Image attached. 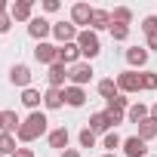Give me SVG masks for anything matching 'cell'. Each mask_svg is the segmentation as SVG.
<instances>
[{
	"mask_svg": "<svg viewBox=\"0 0 157 157\" xmlns=\"http://www.w3.org/2000/svg\"><path fill=\"white\" fill-rule=\"evenodd\" d=\"M93 13H96V10H93L90 3H74V6H71V22H74V25H86V28H90Z\"/></svg>",
	"mask_w": 157,
	"mask_h": 157,
	"instance_id": "obj_12",
	"label": "cell"
},
{
	"mask_svg": "<svg viewBox=\"0 0 157 157\" xmlns=\"http://www.w3.org/2000/svg\"><path fill=\"white\" fill-rule=\"evenodd\" d=\"M123 154L126 157H148V142H142L139 136L123 139Z\"/></svg>",
	"mask_w": 157,
	"mask_h": 157,
	"instance_id": "obj_11",
	"label": "cell"
},
{
	"mask_svg": "<svg viewBox=\"0 0 157 157\" xmlns=\"http://www.w3.org/2000/svg\"><path fill=\"white\" fill-rule=\"evenodd\" d=\"M154 136H157V123H154L151 117H148V120H142V123H139V139H142V142H148V139H154Z\"/></svg>",
	"mask_w": 157,
	"mask_h": 157,
	"instance_id": "obj_25",
	"label": "cell"
},
{
	"mask_svg": "<svg viewBox=\"0 0 157 157\" xmlns=\"http://www.w3.org/2000/svg\"><path fill=\"white\" fill-rule=\"evenodd\" d=\"M3 126H6L3 132H13V136H16V132L22 129V120H19V114H16V111H3Z\"/></svg>",
	"mask_w": 157,
	"mask_h": 157,
	"instance_id": "obj_24",
	"label": "cell"
},
{
	"mask_svg": "<svg viewBox=\"0 0 157 157\" xmlns=\"http://www.w3.org/2000/svg\"><path fill=\"white\" fill-rule=\"evenodd\" d=\"M120 90H117V80H111V77H105V80H99V96L105 99V102H111L114 96H117Z\"/></svg>",
	"mask_w": 157,
	"mask_h": 157,
	"instance_id": "obj_22",
	"label": "cell"
},
{
	"mask_svg": "<svg viewBox=\"0 0 157 157\" xmlns=\"http://www.w3.org/2000/svg\"><path fill=\"white\" fill-rule=\"evenodd\" d=\"M108 114V120H111V126H117V123H123V114L120 111H105Z\"/></svg>",
	"mask_w": 157,
	"mask_h": 157,
	"instance_id": "obj_34",
	"label": "cell"
},
{
	"mask_svg": "<svg viewBox=\"0 0 157 157\" xmlns=\"http://www.w3.org/2000/svg\"><path fill=\"white\" fill-rule=\"evenodd\" d=\"M142 31H145V37H154L157 34V16H145L142 19Z\"/></svg>",
	"mask_w": 157,
	"mask_h": 157,
	"instance_id": "obj_30",
	"label": "cell"
},
{
	"mask_svg": "<svg viewBox=\"0 0 157 157\" xmlns=\"http://www.w3.org/2000/svg\"><path fill=\"white\" fill-rule=\"evenodd\" d=\"M108 111H120V114H123V111H126V96H123V93H117V96L108 102Z\"/></svg>",
	"mask_w": 157,
	"mask_h": 157,
	"instance_id": "obj_32",
	"label": "cell"
},
{
	"mask_svg": "<svg viewBox=\"0 0 157 157\" xmlns=\"http://www.w3.org/2000/svg\"><path fill=\"white\" fill-rule=\"evenodd\" d=\"M126 117H129V123H136V126H139L142 120H148V117H151V108H148L145 102H136V105H129V108H126Z\"/></svg>",
	"mask_w": 157,
	"mask_h": 157,
	"instance_id": "obj_15",
	"label": "cell"
},
{
	"mask_svg": "<svg viewBox=\"0 0 157 157\" xmlns=\"http://www.w3.org/2000/svg\"><path fill=\"white\" fill-rule=\"evenodd\" d=\"M102 145H105V148H108V154H117V151H114V148H123V139H120V136H117V132H108V136H105V142H102Z\"/></svg>",
	"mask_w": 157,
	"mask_h": 157,
	"instance_id": "obj_29",
	"label": "cell"
},
{
	"mask_svg": "<svg viewBox=\"0 0 157 157\" xmlns=\"http://www.w3.org/2000/svg\"><path fill=\"white\" fill-rule=\"evenodd\" d=\"M31 10H34L31 0H16V3H10V16H13V22H31V19H34Z\"/></svg>",
	"mask_w": 157,
	"mask_h": 157,
	"instance_id": "obj_10",
	"label": "cell"
},
{
	"mask_svg": "<svg viewBox=\"0 0 157 157\" xmlns=\"http://www.w3.org/2000/svg\"><path fill=\"white\" fill-rule=\"evenodd\" d=\"M77 46H80V56L90 62V59H96L99 52H102V43H99V34L96 31H90V28H83L80 34H77Z\"/></svg>",
	"mask_w": 157,
	"mask_h": 157,
	"instance_id": "obj_2",
	"label": "cell"
},
{
	"mask_svg": "<svg viewBox=\"0 0 157 157\" xmlns=\"http://www.w3.org/2000/svg\"><path fill=\"white\" fill-rule=\"evenodd\" d=\"M148 49H157V34H154V37H148Z\"/></svg>",
	"mask_w": 157,
	"mask_h": 157,
	"instance_id": "obj_38",
	"label": "cell"
},
{
	"mask_svg": "<svg viewBox=\"0 0 157 157\" xmlns=\"http://www.w3.org/2000/svg\"><path fill=\"white\" fill-rule=\"evenodd\" d=\"M43 102V93H37L34 86H28V90H22V105L25 108H31V111H37V105Z\"/></svg>",
	"mask_w": 157,
	"mask_h": 157,
	"instance_id": "obj_21",
	"label": "cell"
},
{
	"mask_svg": "<svg viewBox=\"0 0 157 157\" xmlns=\"http://www.w3.org/2000/svg\"><path fill=\"white\" fill-rule=\"evenodd\" d=\"M117 90H120L123 96L139 93V90H142V74L132 71V68H129V71H120V74H117Z\"/></svg>",
	"mask_w": 157,
	"mask_h": 157,
	"instance_id": "obj_3",
	"label": "cell"
},
{
	"mask_svg": "<svg viewBox=\"0 0 157 157\" xmlns=\"http://www.w3.org/2000/svg\"><path fill=\"white\" fill-rule=\"evenodd\" d=\"M34 59L49 68V65H56V59H59V46H52V43H37V46H34Z\"/></svg>",
	"mask_w": 157,
	"mask_h": 157,
	"instance_id": "obj_9",
	"label": "cell"
},
{
	"mask_svg": "<svg viewBox=\"0 0 157 157\" xmlns=\"http://www.w3.org/2000/svg\"><path fill=\"white\" fill-rule=\"evenodd\" d=\"M46 80H49V86H52V90H62V86H65V80H68V65H62V62L49 65Z\"/></svg>",
	"mask_w": 157,
	"mask_h": 157,
	"instance_id": "obj_13",
	"label": "cell"
},
{
	"mask_svg": "<svg viewBox=\"0 0 157 157\" xmlns=\"http://www.w3.org/2000/svg\"><path fill=\"white\" fill-rule=\"evenodd\" d=\"M28 34H31L37 43H46V37L52 34V22H46L43 16H34V19L28 22Z\"/></svg>",
	"mask_w": 157,
	"mask_h": 157,
	"instance_id": "obj_6",
	"label": "cell"
},
{
	"mask_svg": "<svg viewBox=\"0 0 157 157\" xmlns=\"http://www.w3.org/2000/svg\"><path fill=\"white\" fill-rule=\"evenodd\" d=\"M68 80H71V86H86L93 80V65L90 62H77L74 68H68Z\"/></svg>",
	"mask_w": 157,
	"mask_h": 157,
	"instance_id": "obj_4",
	"label": "cell"
},
{
	"mask_svg": "<svg viewBox=\"0 0 157 157\" xmlns=\"http://www.w3.org/2000/svg\"><path fill=\"white\" fill-rule=\"evenodd\" d=\"M90 129H93V132H105V136H108V132H111V120H108V114H105V111L93 114V117H90Z\"/></svg>",
	"mask_w": 157,
	"mask_h": 157,
	"instance_id": "obj_20",
	"label": "cell"
},
{
	"mask_svg": "<svg viewBox=\"0 0 157 157\" xmlns=\"http://www.w3.org/2000/svg\"><path fill=\"white\" fill-rule=\"evenodd\" d=\"M126 62H129V68H145L148 65V46H129Z\"/></svg>",
	"mask_w": 157,
	"mask_h": 157,
	"instance_id": "obj_14",
	"label": "cell"
},
{
	"mask_svg": "<svg viewBox=\"0 0 157 157\" xmlns=\"http://www.w3.org/2000/svg\"><path fill=\"white\" fill-rule=\"evenodd\" d=\"M77 142H80V148H96V132H93V129L86 126V129H80Z\"/></svg>",
	"mask_w": 157,
	"mask_h": 157,
	"instance_id": "obj_27",
	"label": "cell"
},
{
	"mask_svg": "<svg viewBox=\"0 0 157 157\" xmlns=\"http://www.w3.org/2000/svg\"><path fill=\"white\" fill-rule=\"evenodd\" d=\"M3 129H6V126H3V111H0V132H3Z\"/></svg>",
	"mask_w": 157,
	"mask_h": 157,
	"instance_id": "obj_41",
	"label": "cell"
},
{
	"mask_svg": "<svg viewBox=\"0 0 157 157\" xmlns=\"http://www.w3.org/2000/svg\"><path fill=\"white\" fill-rule=\"evenodd\" d=\"M43 105H46L49 111L62 108V105H65V90H52V86H49V90L43 93Z\"/></svg>",
	"mask_w": 157,
	"mask_h": 157,
	"instance_id": "obj_17",
	"label": "cell"
},
{
	"mask_svg": "<svg viewBox=\"0 0 157 157\" xmlns=\"http://www.w3.org/2000/svg\"><path fill=\"white\" fill-rule=\"evenodd\" d=\"M19 148H16V136L13 132H0V154L3 157H13Z\"/></svg>",
	"mask_w": 157,
	"mask_h": 157,
	"instance_id": "obj_23",
	"label": "cell"
},
{
	"mask_svg": "<svg viewBox=\"0 0 157 157\" xmlns=\"http://www.w3.org/2000/svg\"><path fill=\"white\" fill-rule=\"evenodd\" d=\"M3 13H10V3H6V0H0V16H3Z\"/></svg>",
	"mask_w": 157,
	"mask_h": 157,
	"instance_id": "obj_39",
	"label": "cell"
},
{
	"mask_svg": "<svg viewBox=\"0 0 157 157\" xmlns=\"http://www.w3.org/2000/svg\"><path fill=\"white\" fill-rule=\"evenodd\" d=\"M0 157H3V154H0Z\"/></svg>",
	"mask_w": 157,
	"mask_h": 157,
	"instance_id": "obj_43",
	"label": "cell"
},
{
	"mask_svg": "<svg viewBox=\"0 0 157 157\" xmlns=\"http://www.w3.org/2000/svg\"><path fill=\"white\" fill-rule=\"evenodd\" d=\"M65 102H68L71 108H83V102H86L83 86H65Z\"/></svg>",
	"mask_w": 157,
	"mask_h": 157,
	"instance_id": "obj_16",
	"label": "cell"
},
{
	"mask_svg": "<svg viewBox=\"0 0 157 157\" xmlns=\"http://www.w3.org/2000/svg\"><path fill=\"white\" fill-rule=\"evenodd\" d=\"M151 120H154V123H157V102H154V105H151Z\"/></svg>",
	"mask_w": 157,
	"mask_h": 157,
	"instance_id": "obj_40",
	"label": "cell"
},
{
	"mask_svg": "<svg viewBox=\"0 0 157 157\" xmlns=\"http://www.w3.org/2000/svg\"><path fill=\"white\" fill-rule=\"evenodd\" d=\"M77 34H80V31H77L74 22H56L52 25V37L59 40V46L62 43H77Z\"/></svg>",
	"mask_w": 157,
	"mask_h": 157,
	"instance_id": "obj_5",
	"label": "cell"
},
{
	"mask_svg": "<svg viewBox=\"0 0 157 157\" xmlns=\"http://www.w3.org/2000/svg\"><path fill=\"white\" fill-rule=\"evenodd\" d=\"M142 90H157V71H142Z\"/></svg>",
	"mask_w": 157,
	"mask_h": 157,
	"instance_id": "obj_31",
	"label": "cell"
},
{
	"mask_svg": "<svg viewBox=\"0 0 157 157\" xmlns=\"http://www.w3.org/2000/svg\"><path fill=\"white\" fill-rule=\"evenodd\" d=\"M62 157H80V151H77V148H65Z\"/></svg>",
	"mask_w": 157,
	"mask_h": 157,
	"instance_id": "obj_37",
	"label": "cell"
},
{
	"mask_svg": "<svg viewBox=\"0 0 157 157\" xmlns=\"http://www.w3.org/2000/svg\"><path fill=\"white\" fill-rule=\"evenodd\" d=\"M108 31H111V37H114V40H126V37H129V25H120V22H111V28H108Z\"/></svg>",
	"mask_w": 157,
	"mask_h": 157,
	"instance_id": "obj_28",
	"label": "cell"
},
{
	"mask_svg": "<svg viewBox=\"0 0 157 157\" xmlns=\"http://www.w3.org/2000/svg\"><path fill=\"white\" fill-rule=\"evenodd\" d=\"M13 157H34V151H31V148H19Z\"/></svg>",
	"mask_w": 157,
	"mask_h": 157,
	"instance_id": "obj_36",
	"label": "cell"
},
{
	"mask_svg": "<svg viewBox=\"0 0 157 157\" xmlns=\"http://www.w3.org/2000/svg\"><path fill=\"white\" fill-rule=\"evenodd\" d=\"M31 77H34V74H31L28 65H13V68H10V83H13V86L28 90V86H31Z\"/></svg>",
	"mask_w": 157,
	"mask_h": 157,
	"instance_id": "obj_7",
	"label": "cell"
},
{
	"mask_svg": "<svg viewBox=\"0 0 157 157\" xmlns=\"http://www.w3.org/2000/svg\"><path fill=\"white\" fill-rule=\"evenodd\" d=\"M46 114L43 111H31L28 114V120H22V129L16 132V139L19 142H34V139H40L43 132H46Z\"/></svg>",
	"mask_w": 157,
	"mask_h": 157,
	"instance_id": "obj_1",
	"label": "cell"
},
{
	"mask_svg": "<svg viewBox=\"0 0 157 157\" xmlns=\"http://www.w3.org/2000/svg\"><path fill=\"white\" fill-rule=\"evenodd\" d=\"M105 28H111V13L108 10H96L93 22H90V31H105Z\"/></svg>",
	"mask_w": 157,
	"mask_h": 157,
	"instance_id": "obj_19",
	"label": "cell"
},
{
	"mask_svg": "<svg viewBox=\"0 0 157 157\" xmlns=\"http://www.w3.org/2000/svg\"><path fill=\"white\" fill-rule=\"evenodd\" d=\"M102 157H117V154H102Z\"/></svg>",
	"mask_w": 157,
	"mask_h": 157,
	"instance_id": "obj_42",
	"label": "cell"
},
{
	"mask_svg": "<svg viewBox=\"0 0 157 157\" xmlns=\"http://www.w3.org/2000/svg\"><path fill=\"white\" fill-rule=\"evenodd\" d=\"M80 59H83V56H80V46H77V43H62V46H59V59H56V62H62V65L74 68Z\"/></svg>",
	"mask_w": 157,
	"mask_h": 157,
	"instance_id": "obj_8",
	"label": "cell"
},
{
	"mask_svg": "<svg viewBox=\"0 0 157 157\" xmlns=\"http://www.w3.org/2000/svg\"><path fill=\"white\" fill-rule=\"evenodd\" d=\"M46 139H49V148H59V151H65V148H68V139H71V132H68L65 126H59V129H52Z\"/></svg>",
	"mask_w": 157,
	"mask_h": 157,
	"instance_id": "obj_18",
	"label": "cell"
},
{
	"mask_svg": "<svg viewBox=\"0 0 157 157\" xmlns=\"http://www.w3.org/2000/svg\"><path fill=\"white\" fill-rule=\"evenodd\" d=\"M111 22L129 25V22H132V10H129V6H114V13H111Z\"/></svg>",
	"mask_w": 157,
	"mask_h": 157,
	"instance_id": "obj_26",
	"label": "cell"
},
{
	"mask_svg": "<svg viewBox=\"0 0 157 157\" xmlns=\"http://www.w3.org/2000/svg\"><path fill=\"white\" fill-rule=\"evenodd\" d=\"M59 6H62L59 0H43V10H46V13H59Z\"/></svg>",
	"mask_w": 157,
	"mask_h": 157,
	"instance_id": "obj_35",
	"label": "cell"
},
{
	"mask_svg": "<svg viewBox=\"0 0 157 157\" xmlns=\"http://www.w3.org/2000/svg\"><path fill=\"white\" fill-rule=\"evenodd\" d=\"M10 28H13V16H10V13H3V16H0V34H6Z\"/></svg>",
	"mask_w": 157,
	"mask_h": 157,
	"instance_id": "obj_33",
	"label": "cell"
}]
</instances>
